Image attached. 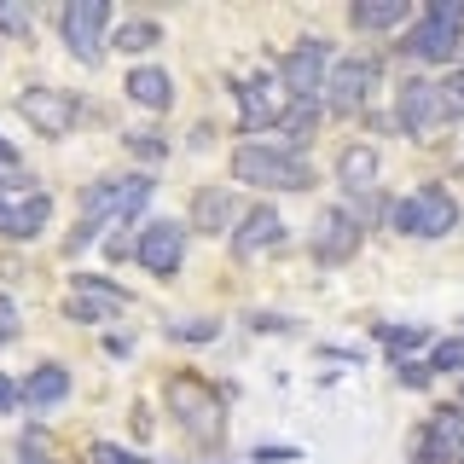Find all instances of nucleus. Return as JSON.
Returning a JSON list of instances; mask_svg holds the SVG:
<instances>
[{
    "label": "nucleus",
    "instance_id": "c85d7f7f",
    "mask_svg": "<svg viewBox=\"0 0 464 464\" xmlns=\"http://www.w3.org/2000/svg\"><path fill=\"white\" fill-rule=\"evenodd\" d=\"M221 337V319H174L169 343H215Z\"/></svg>",
    "mask_w": 464,
    "mask_h": 464
},
{
    "label": "nucleus",
    "instance_id": "5701e85b",
    "mask_svg": "<svg viewBox=\"0 0 464 464\" xmlns=\"http://www.w3.org/2000/svg\"><path fill=\"white\" fill-rule=\"evenodd\" d=\"M424 430L435 435V447H441V453H447V464H453V453L464 447V406H459V401H453V406H435Z\"/></svg>",
    "mask_w": 464,
    "mask_h": 464
},
{
    "label": "nucleus",
    "instance_id": "7ed1b4c3",
    "mask_svg": "<svg viewBox=\"0 0 464 464\" xmlns=\"http://www.w3.org/2000/svg\"><path fill=\"white\" fill-rule=\"evenodd\" d=\"M459 221H464V209L447 186H418V192H406L389 209V227L406 232V238H447V232H459Z\"/></svg>",
    "mask_w": 464,
    "mask_h": 464
},
{
    "label": "nucleus",
    "instance_id": "ddd939ff",
    "mask_svg": "<svg viewBox=\"0 0 464 464\" xmlns=\"http://www.w3.org/2000/svg\"><path fill=\"white\" fill-rule=\"evenodd\" d=\"M360 244H366V232H360V221L348 209H325L314 221V261H319V267H343V261H354Z\"/></svg>",
    "mask_w": 464,
    "mask_h": 464
},
{
    "label": "nucleus",
    "instance_id": "cd10ccee",
    "mask_svg": "<svg viewBox=\"0 0 464 464\" xmlns=\"http://www.w3.org/2000/svg\"><path fill=\"white\" fill-rule=\"evenodd\" d=\"M435 87H441V122H464V64H453V76Z\"/></svg>",
    "mask_w": 464,
    "mask_h": 464
},
{
    "label": "nucleus",
    "instance_id": "f8f14e48",
    "mask_svg": "<svg viewBox=\"0 0 464 464\" xmlns=\"http://www.w3.org/2000/svg\"><path fill=\"white\" fill-rule=\"evenodd\" d=\"M285 215L273 209V203H250V209H238V221H232V256H267L285 244Z\"/></svg>",
    "mask_w": 464,
    "mask_h": 464
},
{
    "label": "nucleus",
    "instance_id": "20e7f679",
    "mask_svg": "<svg viewBox=\"0 0 464 464\" xmlns=\"http://www.w3.org/2000/svg\"><path fill=\"white\" fill-rule=\"evenodd\" d=\"M377 82H383V58H366V53L337 58V64L325 70V87H319V111H331V116H360V111L372 105Z\"/></svg>",
    "mask_w": 464,
    "mask_h": 464
},
{
    "label": "nucleus",
    "instance_id": "473e14b6",
    "mask_svg": "<svg viewBox=\"0 0 464 464\" xmlns=\"http://www.w3.org/2000/svg\"><path fill=\"white\" fill-rule=\"evenodd\" d=\"M87 464H140L128 447H116V441H93L87 447Z\"/></svg>",
    "mask_w": 464,
    "mask_h": 464
},
{
    "label": "nucleus",
    "instance_id": "7c9ffc66",
    "mask_svg": "<svg viewBox=\"0 0 464 464\" xmlns=\"http://www.w3.org/2000/svg\"><path fill=\"white\" fill-rule=\"evenodd\" d=\"M424 18H430V24H441V29H464V0H430Z\"/></svg>",
    "mask_w": 464,
    "mask_h": 464
},
{
    "label": "nucleus",
    "instance_id": "f03ea898",
    "mask_svg": "<svg viewBox=\"0 0 464 464\" xmlns=\"http://www.w3.org/2000/svg\"><path fill=\"white\" fill-rule=\"evenodd\" d=\"M163 401H169V412L180 418V430L192 435V441L203 447H215L221 441V430H227V401H221V389H209L203 377H169L163 383Z\"/></svg>",
    "mask_w": 464,
    "mask_h": 464
},
{
    "label": "nucleus",
    "instance_id": "f3484780",
    "mask_svg": "<svg viewBox=\"0 0 464 464\" xmlns=\"http://www.w3.org/2000/svg\"><path fill=\"white\" fill-rule=\"evenodd\" d=\"M128 99H134L140 111H151V116H163L169 105H174V76L163 64H134L128 70V87H122Z\"/></svg>",
    "mask_w": 464,
    "mask_h": 464
},
{
    "label": "nucleus",
    "instance_id": "2eb2a0df",
    "mask_svg": "<svg viewBox=\"0 0 464 464\" xmlns=\"http://www.w3.org/2000/svg\"><path fill=\"white\" fill-rule=\"evenodd\" d=\"M53 221V198L47 192H24V198H0V238L12 244H29L41 238Z\"/></svg>",
    "mask_w": 464,
    "mask_h": 464
},
{
    "label": "nucleus",
    "instance_id": "c756f323",
    "mask_svg": "<svg viewBox=\"0 0 464 464\" xmlns=\"http://www.w3.org/2000/svg\"><path fill=\"white\" fill-rule=\"evenodd\" d=\"M128 151L145 157V163H163V157H169V140L157 134V128H134V134H128Z\"/></svg>",
    "mask_w": 464,
    "mask_h": 464
},
{
    "label": "nucleus",
    "instance_id": "4468645a",
    "mask_svg": "<svg viewBox=\"0 0 464 464\" xmlns=\"http://www.w3.org/2000/svg\"><path fill=\"white\" fill-rule=\"evenodd\" d=\"M395 53L418 58V64H453V58L464 53V29H441V24L418 18V24H406V29H401Z\"/></svg>",
    "mask_w": 464,
    "mask_h": 464
},
{
    "label": "nucleus",
    "instance_id": "0eeeda50",
    "mask_svg": "<svg viewBox=\"0 0 464 464\" xmlns=\"http://www.w3.org/2000/svg\"><path fill=\"white\" fill-rule=\"evenodd\" d=\"M105 29H111V0H70L64 12H58V35H64V47L82 58V64H93L99 53H105Z\"/></svg>",
    "mask_w": 464,
    "mask_h": 464
},
{
    "label": "nucleus",
    "instance_id": "4be33fe9",
    "mask_svg": "<svg viewBox=\"0 0 464 464\" xmlns=\"http://www.w3.org/2000/svg\"><path fill=\"white\" fill-rule=\"evenodd\" d=\"M70 296H82V302H93V308H99V314H105V319L128 308V290H122V285H111V279H105V273H76V279H70Z\"/></svg>",
    "mask_w": 464,
    "mask_h": 464
},
{
    "label": "nucleus",
    "instance_id": "f257e3e1",
    "mask_svg": "<svg viewBox=\"0 0 464 464\" xmlns=\"http://www.w3.org/2000/svg\"><path fill=\"white\" fill-rule=\"evenodd\" d=\"M232 180L261 186V192H308L314 163L296 151H279V145H238L232 151Z\"/></svg>",
    "mask_w": 464,
    "mask_h": 464
},
{
    "label": "nucleus",
    "instance_id": "c9c22d12",
    "mask_svg": "<svg viewBox=\"0 0 464 464\" xmlns=\"http://www.w3.org/2000/svg\"><path fill=\"white\" fill-rule=\"evenodd\" d=\"M64 319H76V325H105V314H99L93 302H82V296H64Z\"/></svg>",
    "mask_w": 464,
    "mask_h": 464
},
{
    "label": "nucleus",
    "instance_id": "412c9836",
    "mask_svg": "<svg viewBox=\"0 0 464 464\" xmlns=\"http://www.w3.org/2000/svg\"><path fill=\"white\" fill-rule=\"evenodd\" d=\"M348 24L366 29V35H377V29H406L412 24V0H354Z\"/></svg>",
    "mask_w": 464,
    "mask_h": 464
},
{
    "label": "nucleus",
    "instance_id": "9d476101",
    "mask_svg": "<svg viewBox=\"0 0 464 464\" xmlns=\"http://www.w3.org/2000/svg\"><path fill=\"white\" fill-rule=\"evenodd\" d=\"M232 105H238V134H261L285 116L290 93L279 87V76H244L232 82Z\"/></svg>",
    "mask_w": 464,
    "mask_h": 464
},
{
    "label": "nucleus",
    "instance_id": "a211bd4d",
    "mask_svg": "<svg viewBox=\"0 0 464 464\" xmlns=\"http://www.w3.org/2000/svg\"><path fill=\"white\" fill-rule=\"evenodd\" d=\"M319 116H325V111H319V99H290V105H285V116L273 122V134H279L273 145H279V151H296V157H302V145L314 140Z\"/></svg>",
    "mask_w": 464,
    "mask_h": 464
},
{
    "label": "nucleus",
    "instance_id": "a19ab883",
    "mask_svg": "<svg viewBox=\"0 0 464 464\" xmlns=\"http://www.w3.org/2000/svg\"><path fill=\"white\" fill-rule=\"evenodd\" d=\"M0 169H18V145H12L6 134H0Z\"/></svg>",
    "mask_w": 464,
    "mask_h": 464
},
{
    "label": "nucleus",
    "instance_id": "2f4dec72",
    "mask_svg": "<svg viewBox=\"0 0 464 464\" xmlns=\"http://www.w3.org/2000/svg\"><path fill=\"white\" fill-rule=\"evenodd\" d=\"M29 6H18V0H0V35H29Z\"/></svg>",
    "mask_w": 464,
    "mask_h": 464
},
{
    "label": "nucleus",
    "instance_id": "c03bdc74",
    "mask_svg": "<svg viewBox=\"0 0 464 464\" xmlns=\"http://www.w3.org/2000/svg\"><path fill=\"white\" fill-rule=\"evenodd\" d=\"M459 406H464V377H459Z\"/></svg>",
    "mask_w": 464,
    "mask_h": 464
},
{
    "label": "nucleus",
    "instance_id": "e433bc0d",
    "mask_svg": "<svg viewBox=\"0 0 464 464\" xmlns=\"http://www.w3.org/2000/svg\"><path fill=\"white\" fill-rule=\"evenodd\" d=\"M24 192H35V180L24 169H0V198H24Z\"/></svg>",
    "mask_w": 464,
    "mask_h": 464
},
{
    "label": "nucleus",
    "instance_id": "9b49d317",
    "mask_svg": "<svg viewBox=\"0 0 464 464\" xmlns=\"http://www.w3.org/2000/svg\"><path fill=\"white\" fill-rule=\"evenodd\" d=\"M395 128L401 134H430V128H441V87L430 76H406L395 87Z\"/></svg>",
    "mask_w": 464,
    "mask_h": 464
},
{
    "label": "nucleus",
    "instance_id": "a878e982",
    "mask_svg": "<svg viewBox=\"0 0 464 464\" xmlns=\"http://www.w3.org/2000/svg\"><path fill=\"white\" fill-rule=\"evenodd\" d=\"M424 366H430V377H435V372H459V377H464V331H459V337H441V343H435Z\"/></svg>",
    "mask_w": 464,
    "mask_h": 464
},
{
    "label": "nucleus",
    "instance_id": "dca6fc26",
    "mask_svg": "<svg viewBox=\"0 0 464 464\" xmlns=\"http://www.w3.org/2000/svg\"><path fill=\"white\" fill-rule=\"evenodd\" d=\"M377 174H383V157H377L372 140H348L337 151V180L348 186V198H354V192H377Z\"/></svg>",
    "mask_w": 464,
    "mask_h": 464
},
{
    "label": "nucleus",
    "instance_id": "a18cd8bd",
    "mask_svg": "<svg viewBox=\"0 0 464 464\" xmlns=\"http://www.w3.org/2000/svg\"><path fill=\"white\" fill-rule=\"evenodd\" d=\"M453 464H464V447H459V453H453Z\"/></svg>",
    "mask_w": 464,
    "mask_h": 464
},
{
    "label": "nucleus",
    "instance_id": "393cba45",
    "mask_svg": "<svg viewBox=\"0 0 464 464\" xmlns=\"http://www.w3.org/2000/svg\"><path fill=\"white\" fill-rule=\"evenodd\" d=\"M377 343H383L395 360H412V348H424L430 331L424 325H377Z\"/></svg>",
    "mask_w": 464,
    "mask_h": 464
},
{
    "label": "nucleus",
    "instance_id": "b1692460",
    "mask_svg": "<svg viewBox=\"0 0 464 464\" xmlns=\"http://www.w3.org/2000/svg\"><path fill=\"white\" fill-rule=\"evenodd\" d=\"M157 41H163V24H151V18H134V24H122V29H116V35H111V47L116 53H151L157 47Z\"/></svg>",
    "mask_w": 464,
    "mask_h": 464
},
{
    "label": "nucleus",
    "instance_id": "58836bf2",
    "mask_svg": "<svg viewBox=\"0 0 464 464\" xmlns=\"http://www.w3.org/2000/svg\"><path fill=\"white\" fill-rule=\"evenodd\" d=\"M12 406H18V383L0 372V412H12Z\"/></svg>",
    "mask_w": 464,
    "mask_h": 464
},
{
    "label": "nucleus",
    "instance_id": "6e6552de",
    "mask_svg": "<svg viewBox=\"0 0 464 464\" xmlns=\"http://www.w3.org/2000/svg\"><path fill=\"white\" fill-rule=\"evenodd\" d=\"M128 256H134L151 279H174L180 261H186V227L180 221H145L140 238L128 244Z\"/></svg>",
    "mask_w": 464,
    "mask_h": 464
},
{
    "label": "nucleus",
    "instance_id": "39448f33",
    "mask_svg": "<svg viewBox=\"0 0 464 464\" xmlns=\"http://www.w3.org/2000/svg\"><path fill=\"white\" fill-rule=\"evenodd\" d=\"M157 192V180L151 174H111V180H93V186H82V221H140V209L151 203Z\"/></svg>",
    "mask_w": 464,
    "mask_h": 464
},
{
    "label": "nucleus",
    "instance_id": "1a4fd4ad",
    "mask_svg": "<svg viewBox=\"0 0 464 464\" xmlns=\"http://www.w3.org/2000/svg\"><path fill=\"white\" fill-rule=\"evenodd\" d=\"M325 70H331V41L302 35L296 47L279 58V87H285L290 99H319V87H325Z\"/></svg>",
    "mask_w": 464,
    "mask_h": 464
},
{
    "label": "nucleus",
    "instance_id": "4c0bfd02",
    "mask_svg": "<svg viewBox=\"0 0 464 464\" xmlns=\"http://www.w3.org/2000/svg\"><path fill=\"white\" fill-rule=\"evenodd\" d=\"M99 238V227L93 221H76V232H70V250H82V244H93Z\"/></svg>",
    "mask_w": 464,
    "mask_h": 464
},
{
    "label": "nucleus",
    "instance_id": "423d86ee",
    "mask_svg": "<svg viewBox=\"0 0 464 464\" xmlns=\"http://www.w3.org/2000/svg\"><path fill=\"white\" fill-rule=\"evenodd\" d=\"M18 116L35 128V134L64 140L70 128L82 122V99L70 93V87H24V93H18Z\"/></svg>",
    "mask_w": 464,
    "mask_h": 464
},
{
    "label": "nucleus",
    "instance_id": "aec40b11",
    "mask_svg": "<svg viewBox=\"0 0 464 464\" xmlns=\"http://www.w3.org/2000/svg\"><path fill=\"white\" fill-rule=\"evenodd\" d=\"M70 395V372L58 366V360H47V366H35L29 372V383L18 389V401L29 406V412H47V406H58Z\"/></svg>",
    "mask_w": 464,
    "mask_h": 464
},
{
    "label": "nucleus",
    "instance_id": "37998d69",
    "mask_svg": "<svg viewBox=\"0 0 464 464\" xmlns=\"http://www.w3.org/2000/svg\"><path fill=\"white\" fill-rule=\"evenodd\" d=\"M18 464H53V459H41V453H24V459H18Z\"/></svg>",
    "mask_w": 464,
    "mask_h": 464
},
{
    "label": "nucleus",
    "instance_id": "79ce46f5",
    "mask_svg": "<svg viewBox=\"0 0 464 464\" xmlns=\"http://www.w3.org/2000/svg\"><path fill=\"white\" fill-rule=\"evenodd\" d=\"M12 337H18V325H12V308H0V348H6Z\"/></svg>",
    "mask_w": 464,
    "mask_h": 464
},
{
    "label": "nucleus",
    "instance_id": "bb28decb",
    "mask_svg": "<svg viewBox=\"0 0 464 464\" xmlns=\"http://www.w3.org/2000/svg\"><path fill=\"white\" fill-rule=\"evenodd\" d=\"M389 209H395V203H389L383 192H354V198H348V215H354V221H360V232H366L372 221H383Z\"/></svg>",
    "mask_w": 464,
    "mask_h": 464
},
{
    "label": "nucleus",
    "instance_id": "ea45409f",
    "mask_svg": "<svg viewBox=\"0 0 464 464\" xmlns=\"http://www.w3.org/2000/svg\"><path fill=\"white\" fill-rule=\"evenodd\" d=\"M250 325H256V331H290V319H273V314H256V319H250Z\"/></svg>",
    "mask_w": 464,
    "mask_h": 464
},
{
    "label": "nucleus",
    "instance_id": "6ab92c4d",
    "mask_svg": "<svg viewBox=\"0 0 464 464\" xmlns=\"http://www.w3.org/2000/svg\"><path fill=\"white\" fill-rule=\"evenodd\" d=\"M232 221H238L232 186H203L192 198V232H232Z\"/></svg>",
    "mask_w": 464,
    "mask_h": 464
},
{
    "label": "nucleus",
    "instance_id": "f704fd0d",
    "mask_svg": "<svg viewBox=\"0 0 464 464\" xmlns=\"http://www.w3.org/2000/svg\"><path fill=\"white\" fill-rule=\"evenodd\" d=\"M395 377H401V389H430V366H424V360H395Z\"/></svg>",
    "mask_w": 464,
    "mask_h": 464
},
{
    "label": "nucleus",
    "instance_id": "72a5a7b5",
    "mask_svg": "<svg viewBox=\"0 0 464 464\" xmlns=\"http://www.w3.org/2000/svg\"><path fill=\"white\" fill-rule=\"evenodd\" d=\"M412 464H447V453L435 447L430 430H412Z\"/></svg>",
    "mask_w": 464,
    "mask_h": 464
}]
</instances>
